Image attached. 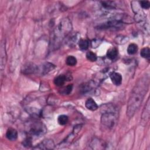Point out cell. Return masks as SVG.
Masks as SVG:
<instances>
[{"instance_id":"9c48e42d","label":"cell","mask_w":150,"mask_h":150,"mask_svg":"<svg viewBox=\"0 0 150 150\" xmlns=\"http://www.w3.org/2000/svg\"><path fill=\"white\" fill-rule=\"evenodd\" d=\"M38 71V67L33 63H28L23 66V73L26 74H29L34 73L35 71Z\"/></svg>"},{"instance_id":"e0dca14e","label":"cell","mask_w":150,"mask_h":150,"mask_svg":"<svg viewBox=\"0 0 150 150\" xmlns=\"http://www.w3.org/2000/svg\"><path fill=\"white\" fill-rule=\"evenodd\" d=\"M79 46L80 49L85 50H87L88 47L89 43L87 40L85 39H80L79 42Z\"/></svg>"},{"instance_id":"9a60e30c","label":"cell","mask_w":150,"mask_h":150,"mask_svg":"<svg viewBox=\"0 0 150 150\" xmlns=\"http://www.w3.org/2000/svg\"><path fill=\"white\" fill-rule=\"evenodd\" d=\"M66 81V77L64 75H59L54 80V83L57 86H62Z\"/></svg>"},{"instance_id":"2e32d148","label":"cell","mask_w":150,"mask_h":150,"mask_svg":"<svg viewBox=\"0 0 150 150\" xmlns=\"http://www.w3.org/2000/svg\"><path fill=\"white\" fill-rule=\"evenodd\" d=\"M138 50V46L135 43L130 44L127 48V52L129 54H134L137 53Z\"/></svg>"},{"instance_id":"52a82bcc","label":"cell","mask_w":150,"mask_h":150,"mask_svg":"<svg viewBox=\"0 0 150 150\" xmlns=\"http://www.w3.org/2000/svg\"><path fill=\"white\" fill-rule=\"evenodd\" d=\"M110 77L112 83L115 86H120L122 83V77L119 73L112 72L110 74Z\"/></svg>"},{"instance_id":"44dd1931","label":"cell","mask_w":150,"mask_h":150,"mask_svg":"<svg viewBox=\"0 0 150 150\" xmlns=\"http://www.w3.org/2000/svg\"><path fill=\"white\" fill-rule=\"evenodd\" d=\"M86 57L87 60L91 62H96L97 59L96 54L91 51H89L86 53Z\"/></svg>"},{"instance_id":"8992f818","label":"cell","mask_w":150,"mask_h":150,"mask_svg":"<svg viewBox=\"0 0 150 150\" xmlns=\"http://www.w3.org/2000/svg\"><path fill=\"white\" fill-rule=\"evenodd\" d=\"M123 22L117 20H112L107 22L106 23L104 24L103 26H100V28L102 29H105V28H118L121 26H122Z\"/></svg>"},{"instance_id":"30bf717a","label":"cell","mask_w":150,"mask_h":150,"mask_svg":"<svg viewBox=\"0 0 150 150\" xmlns=\"http://www.w3.org/2000/svg\"><path fill=\"white\" fill-rule=\"evenodd\" d=\"M149 118V99L148 100L142 114V121L146 122Z\"/></svg>"},{"instance_id":"ffe728a7","label":"cell","mask_w":150,"mask_h":150,"mask_svg":"<svg viewBox=\"0 0 150 150\" xmlns=\"http://www.w3.org/2000/svg\"><path fill=\"white\" fill-rule=\"evenodd\" d=\"M68 120H69V118L67 115H59L58 118H57V121H58V123L60 124V125H65L68 122Z\"/></svg>"},{"instance_id":"4fadbf2b","label":"cell","mask_w":150,"mask_h":150,"mask_svg":"<svg viewBox=\"0 0 150 150\" xmlns=\"http://www.w3.org/2000/svg\"><path fill=\"white\" fill-rule=\"evenodd\" d=\"M86 108L91 111H95L98 108V105L96 101L91 98H88L85 103Z\"/></svg>"},{"instance_id":"7c38bea8","label":"cell","mask_w":150,"mask_h":150,"mask_svg":"<svg viewBox=\"0 0 150 150\" xmlns=\"http://www.w3.org/2000/svg\"><path fill=\"white\" fill-rule=\"evenodd\" d=\"M6 137L10 141H15L18 138V132L14 128H9L6 132Z\"/></svg>"},{"instance_id":"cb8c5ba5","label":"cell","mask_w":150,"mask_h":150,"mask_svg":"<svg viewBox=\"0 0 150 150\" xmlns=\"http://www.w3.org/2000/svg\"><path fill=\"white\" fill-rule=\"evenodd\" d=\"M140 6L145 9H149L150 7V2L148 1H140L139 2Z\"/></svg>"},{"instance_id":"6da1fadb","label":"cell","mask_w":150,"mask_h":150,"mask_svg":"<svg viewBox=\"0 0 150 150\" xmlns=\"http://www.w3.org/2000/svg\"><path fill=\"white\" fill-rule=\"evenodd\" d=\"M149 84V77L147 74L140 78L135 84L128 101L127 115L128 117H132L140 107L148 90Z\"/></svg>"},{"instance_id":"8fae6325","label":"cell","mask_w":150,"mask_h":150,"mask_svg":"<svg viewBox=\"0 0 150 150\" xmlns=\"http://www.w3.org/2000/svg\"><path fill=\"white\" fill-rule=\"evenodd\" d=\"M1 69H3V67L5 66V63L6 62V52H5V45L4 42H2L1 44Z\"/></svg>"},{"instance_id":"d6986e66","label":"cell","mask_w":150,"mask_h":150,"mask_svg":"<svg viewBox=\"0 0 150 150\" xmlns=\"http://www.w3.org/2000/svg\"><path fill=\"white\" fill-rule=\"evenodd\" d=\"M141 56L145 59H148L150 56V49L148 47H144L142 49L140 52Z\"/></svg>"},{"instance_id":"7a4b0ae2","label":"cell","mask_w":150,"mask_h":150,"mask_svg":"<svg viewBox=\"0 0 150 150\" xmlns=\"http://www.w3.org/2000/svg\"><path fill=\"white\" fill-rule=\"evenodd\" d=\"M71 30V22L68 19H64L54 30L51 43L53 47H57L62 42L64 37L66 36Z\"/></svg>"},{"instance_id":"277c9868","label":"cell","mask_w":150,"mask_h":150,"mask_svg":"<svg viewBox=\"0 0 150 150\" xmlns=\"http://www.w3.org/2000/svg\"><path fill=\"white\" fill-rule=\"evenodd\" d=\"M46 131V128L43 123L40 122H35L32 123L28 129V134L29 137H38L43 135Z\"/></svg>"},{"instance_id":"5b68a950","label":"cell","mask_w":150,"mask_h":150,"mask_svg":"<svg viewBox=\"0 0 150 150\" xmlns=\"http://www.w3.org/2000/svg\"><path fill=\"white\" fill-rule=\"evenodd\" d=\"M54 147V144L52 139H45L37 145L33 149H52Z\"/></svg>"},{"instance_id":"7402d4cb","label":"cell","mask_w":150,"mask_h":150,"mask_svg":"<svg viewBox=\"0 0 150 150\" xmlns=\"http://www.w3.org/2000/svg\"><path fill=\"white\" fill-rule=\"evenodd\" d=\"M55 67L54 66V65H53L51 63H46L44 65V67H43V74H46V73H47L49 71H51L52 70H53Z\"/></svg>"},{"instance_id":"ba28073f","label":"cell","mask_w":150,"mask_h":150,"mask_svg":"<svg viewBox=\"0 0 150 150\" xmlns=\"http://www.w3.org/2000/svg\"><path fill=\"white\" fill-rule=\"evenodd\" d=\"M90 146H91V149H104L105 148V144L103 141L100 140L99 139L94 138L90 142Z\"/></svg>"},{"instance_id":"603a6c76","label":"cell","mask_w":150,"mask_h":150,"mask_svg":"<svg viewBox=\"0 0 150 150\" xmlns=\"http://www.w3.org/2000/svg\"><path fill=\"white\" fill-rule=\"evenodd\" d=\"M72 89H73V85L72 84L68 85L66 87L62 88V90H61V93L65 95L69 94L71 93Z\"/></svg>"},{"instance_id":"3957f363","label":"cell","mask_w":150,"mask_h":150,"mask_svg":"<svg viewBox=\"0 0 150 150\" xmlns=\"http://www.w3.org/2000/svg\"><path fill=\"white\" fill-rule=\"evenodd\" d=\"M106 108H102L103 114L101 117V124L107 129H112L117 122V115L113 105H107Z\"/></svg>"},{"instance_id":"ac0fdd59","label":"cell","mask_w":150,"mask_h":150,"mask_svg":"<svg viewBox=\"0 0 150 150\" xmlns=\"http://www.w3.org/2000/svg\"><path fill=\"white\" fill-rule=\"evenodd\" d=\"M66 64L70 66H75L77 63V59L73 56H69L66 59Z\"/></svg>"},{"instance_id":"d4e9b609","label":"cell","mask_w":150,"mask_h":150,"mask_svg":"<svg viewBox=\"0 0 150 150\" xmlns=\"http://www.w3.org/2000/svg\"><path fill=\"white\" fill-rule=\"evenodd\" d=\"M32 138L28 137L26 139H25L24 141H23V144L25 146H30L32 145Z\"/></svg>"},{"instance_id":"5bb4252c","label":"cell","mask_w":150,"mask_h":150,"mask_svg":"<svg viewBox=\"0 0 150 150\" xmlns=\"http://www.w3.org/2000/svg\"><path fill=\"white\" fill-rule=\"evenodd\" d=\"M118 54L117 49L115 47H111L107 50V57L110 60H114Z\"/></svg>"}]
</instances>
